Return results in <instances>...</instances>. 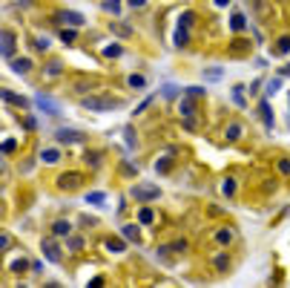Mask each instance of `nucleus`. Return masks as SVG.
I'll use <instances>...</instances> for the list:
<instances>
[{
	"label": "nucleus",
	"mask_w": 290,
	"mask_h": 288,
	"mask_svg": "<svg viewBox=\"0 0 290 288\" xmlns=\"http://www.w3.org/2000/svg\"><path fill=\"white\" fill-rule=\"evenodd\" d=\"M279 90H281V78H270V81H267V90H264V95L270 98V95H276Z\"/></svg>",
	"instance_id": "nucleus-37"
},
{
	"label": "nucleus",
	"mask_w": 290,
	"mask_h": 288,
	"mask_svg": "<svg viewBox=\"0 0 290 288\" xmlns=\"http://www.w3.org/2000/svg\"><path fill=\"white\" fill-rule=\"evenodd\" d=\"M109 32H112L115 38H121V41H132V38H135V29H132L130 23H121L118 18L109 23Z\"/></svg>",
	"instance_id": "nucleus-23"
},
{
	"label": "nucleus",
	"mask_w": 290,
	"mask_h": 288,
	"mask_svg": "<svg viewBox=\"0 0 290 288\" xmlns=\"http://www.w3.org/2000/svg\"><path fill=\"white\" fill-rule=\"evenodd\" d=\"M3 271H6V274H15V277H26L29 271H32V262H29V257L23 251H15V248H12V251L6 254V260H3Z\"/></svg>",
	"instance_id": "nucleus-6"
},
{
	"label": "nucleus",
	"mask_w": 290,
	"mask_h": 288,
	"mask_svg": "<svg viewBox=\"0 0 290 288\" xmlns=\"http://www.w3.org/2000/svg\"><path fill=\"white\" fill-rule=\"evenodd\" d=\"M84 185H87V173H84V170H75V167H72V170H61V173L52 179V188L58 190L61 196L78 193Z\"/></svg>",
	"instance_id": "nucleus-1"
},
{
	"label": "nucleus",
	"mask_w": 290,
	"mask_h": 288,
	"mask_svg": "<svg viewBox=\"0 0 290 288\" xmlns=\"http://www.w3.org/2000/svg\"><path fill=\"white\" fill-rule=\"evenodd\" d=\"M176 116H178V118H195V116H198V104L193 101V95H187V92H184V95L178 98Z\"/></svg>",
	"instance_id": "nucleus-16"
},
{
	"label": "nucleus",
	"mask_w": 290,
	"mask_h": 288,
	"mask_svg": "<svg viewBox=\"0 0 290 288\" xmlns=\"http://www.w3.org/2000/svg\"><path fill=\"white\" fill-rule=\"evenodd\" d=\"M127 3H130V9H144L150 0H127Z\"/></svg>",
	"instance_id": "nucleus-45"
},
{
	"label": "nucleus",
	"mask_w": 290,
	"mask_h": 288,
	"mask_svg": "<svg viewBox=\"0 0 290 288\" xmlns=\"http://www.w3.org/2000/svg\"><path fill=\"white\" fill-rule=\"evenodd\" d=\"M230 98H233V104H236L238 110L247 107V98H244V87L238 84V87H233V92H230Z\"/></svg>",
	"instance_id": "nucleus-33"
},
{
	"label": "nucleus",
	"mask_w": 290,
	"mask_h": 288,
	"mask_svg": "<svg viewBox=\"0 0 290 288\" xmlns=\"http://www.w3.org/2000/svg\"><path fill=\"white\" fill-rule=\"evenodd\" d=\"M161 159H155V173H161V176H164V173H170L173 170V164H176V150H173V147H170V150H164V153H158Z\"/></svg>",
	"instance_id": "nucleus-20"
},
{
	"label": "nucleus",
	"mask_w": 290,
	"mask_h": 288,
	"mask_svg": "<svg viewBox=\"0 0 290 288\" xmlns=\"http://www.w3.org/2000/svg\"><path fill=\"white\" fill-rule=\"evenodd\" d=\"M127 87H130L132 92H144V90H147V78L132 72V75H127Z\"/></svg>",
	"instance_id": "nucleus-29"
},
{
	"label": "nucleus",
	"mask_w": 290,
	"mask_h": 288,
	"mask_svg": "<svg viewBox=\"0 0 290 288\" xmlns=\"http://www.w3.org/2000/svg\"><path fill=\"white\" fill-rule=\"evenodd\" d=\"M104 55H106V58H118V55H121V46H118V44H115V46H106Z\"/></svg>",
	"instance_id": "nucleus-43"
},
{
	"label": "nucleus",
	"mask_w": 290,
	"mask_h": 288,
	"mask_svg": "<svg viewBox=\"0 0 290 288\" xmlns=\"http://www.w3.org/2000/svg\"><path fill=\"white\" fill-rule=\"evenodd\" d=\"M187 95H193V98H198V95H204V90L201 87H190V90H184Z\"/></svg>",
	"instance_id": "nucleus-46"
},
{
	"label": "nucleus",
	"mask_w": 290,
	"mask_h": 288,
	"mask_svg": "<svg viewBox=\"0 0 290 288\" xmlns=\"http://www.w3.org/2000/svg\"><path fill=\"white\" fill-rule=\"evenodd\" d=\"M63 72H66V63H63L61 58H52L49 63L40 66V78H44V81H55V78H61Z\"/></svg>",
	"instance_id": "nucleus-17"
},
{
	"label": "nucleus",
	"mask_w": 290,
	"mask_h": 288,
	"mask_svg": "<svg viewBox=\"0 0 290 288\" xmlns=\"http://www.w3.org/2000/svg\"><path fill=\"white\" fill-rule=\"evenodd\" d=\"M37 107L44 110V113H49V116H55V113H58V107H55V101H49V98H44V95H37Z\"/></svg>",
	"instance_id": "nucleus-35"
},
{
	"label": "nucleus",
	"mask_w": 290,
	"mask_h": 288,
	"mask_svg": "<svg viewBox=\"0 0 290 288\" xmlns=\"http://www.w3.org/2000/svg\"><path fill=\"white\" fill-rule=\"evenodd\" d=\"M80 107L89 110V113H109V110H118L123 107L121 98H115V95H87V98H80Z\"/></svg>",
	"instance_id": "nucleus-5"
},
{
	"label": "nucleus",
	"mask_w": 290,
	"mask_h": 288,
	"mask_svg": "<svg viewBox=\"0 0 290 288\" xmlns=\"http://www.w3.org/2000/svg\"><path fill=\"white\" fill-rule=\"evenodd\" d=\"M0 52H3V58H6V61H12V58H15V32H12L9 26L3 29V49H0Z\"/></svg>",
	"instance_id": "nucleus-26"
},
{
	"label": "nucleus",
	"mask_w": 290,
	"mask_h": 288,
	"mask_svg": "<svg viewBox=\"0 0 290 288\" xmlns=\"http://www.w3.org/2000/svg\"><path fill=\"white\" fill-rule=\"evenodd\" d=\"M63 159H66V150H63L61 141L44 144V147L37 150V162L44 164V167H58V164H63Z\"/></svg>",
	"instance_id": "nucleus-8"
},
{
	"label": "nucleus",
	"mask_w": 290,
	"mask_h": 288,
	"mask_svg": "<svg viewBox=\"0 0 290 288\" xmlns=\"http://www.w3.org/2000/svg\"><path fill=\"white\" fill-rule=\"evenodd\" d=\"M118 173H121V179H138V164L130 162V159H121V167H118Z\"/></svg>",
	"instance_id": "nucleus-28"
},
{
	"label": "nucleus",
	"mask_w": 290,
	"mask_h": 288,
	"mask_svg": "<svg viewBox=\"0 0 290 288\" xmlns=\"http://www.w3.org/2000/svg\"><path fill=\"white\" fill-rule=\"evenodd\" d=\"M80 162H84V167H87V170L98 173L106 164V150H101V147H87V150H84V156H80Z\"/></svg>",
	"instance_id": "nucleus-12"
},
{
	"label": "nucleus",
	"mask_w": 290,
	"mask_h": 288,
	"mask_svg": "<svg viewBox=\"0 0 290 288\" xmlns=\"http://www.w3.org/2000/svg\"><path fill=\"white\" fill-rule=\"evenodd\" d=\"M135 219H138L144 228H158L164 216H161L158 207H152V205H135Z\"/></svg>",
	"instance_id": "nucleus-11"
},
{
	"label": "nucleus",
	"mask_w": 290,
	"mask_h": 288,
	"mask_svg": "<svg viewBox=\"0 0 290 288\" xmlns=\"http://www.w3.org/2000/svg\"><path fill=\"white\" fill-rule=\"evenodd\" d=\"M207 242H210L213 248H236V245L241 242V234H238L236 225L221 222V225H216L210 234H207Z\"/></svg>",
	"instance_id": "nucleus-2"
},
{
	"label": "nucleus",
	"mask_w": 290,
	"mask_h": 288,
	"mask_svg": "<svg viewBox=\"0 0 290 288\" xmlns=\"http://www.w3.org/2000/svg\"><path fill=\"white\" fill-rule=\"evenodd\" d=\"M58 20H63V23H72V26H84V23H87V20H84V15H78V12H61V15H58Z\"/></svg>",
	"instance_id": "nucleus-30"
},
{
	"label": "nucleus",
	"mask_w": 290,
	"mask_h": 288,
	"mask_svg": "<svg viewBox=\"0 0 290 288\" xmlns=\"http://www.w3.org/2000/svg\"><path fill=\"white\" fill-rule=\"evenodd\" d=\"M35 46L40 49V52H46V49H49V38H44V35H40V38H35Z\"/></svg>",
	"instance_id": "nucleus-44"
},
{
	"label": "nucleus",
	"mask_w": 290,
	"mask_h": 288,
	"mask_svg": "<svg viewBox=\"0 0 290 288\" xmlns=\"http://www.w3.org/2000/svg\"><path fill=\"white\" fill-rule=\"evenodd\" d=\"M273 52L276 55H290V32L276 38V46H273Z\"/></svg>",
	"instance_id": "nucleus-31"
},
{
	"label": "nucleus",
	"mask_w": 290,
	"mask_h": 288,
	"mask_svg": "<svg viewBox=\"0 0 290 288\" xmlns=\"http://www.w3.org/2000/svg\"><path fill=\"white\" fill-rule=\"evenodd\" d=\"M40 254H44L46 262H52V265H63V260H66V248H61L58 245V236H44L40 239Z\"/></svg>",
	"instance_id": "nucleus-9"
},
{
	"label": "nucleus",
	"mask_w": 290,
	"mask_h": 288,
	"mask_svg": "<svg viewBox=\"0 0 290 288\" xmlns=\"http://www.w3.org/2000/svg\"><path fill=\"white\" fill-rule=\"evenodd\" d=\"M55 141H61L63 147H66V144H84L87 141V133H80V130H58V133H55Z\"/></svg>",
	"instance_id": "nucleus-18"
},
{
	"label": "nucleus",
	"mask_w": 290,
	"mask_h": 288,
	"mask_svg": "<svg viewBox=\"0 0 290 288\" xmlns=\"http://www.w3.org/2000/svg\"><path fill=\"white\" fill-rule=\"evenodd\" d=\"M49 234L58 236V239H66V236L75 234V222H72V219H66V216L52 219V222H49Z\"/></svg>",
	"instance_id": "nucleus-14"
},
{
	"label": "nucleus",
	"mask_w": 290,
	"mask_h": 288,
	"mask_svg": "<svg viewBox=\"0 0 290 288\" xmlns=\"http://www.w3.org/2000/svg\"><path fill=\"white\" fill-rule=\"evenodd\" d=\"M32 274H44V265H40V262H32Z\"/></svg>",
	"instance_id": "nucleus-47"
},
{
	"label": "nucleus",
	"mask_w": 290,
	"mask_h": 288,
	"mask_svg": "<svg viewBox=\"0 0 290 288\" xmlns=\"http://www.w3.org/2000/svg\"><path fill=\"white\" fill-rule=\"evenodd\" d=\"M98 245L104 248V254H106V257H123V254L130 251V242L123 239V234H121V236H115V234H104Z\"/></svg>",
	"instance_id": "nucleus-10"
},
{
	"label": "nucleus",
	"mask_w": 290,
	"mask_h": 288,
	"mask_svg": "<svg viewBox=\"0 0 290 288\" xmlns=\"http://www.w3.org/2000/svg\"><path fill=\"white\" fill-rule=\"evenodd\" d=\"M95 90H98V81H92V78H84V81L72 84V95H75V98H87V95H92Z\"/></svg>",
	"instance_id": "nucleus-22"
},
{
	"label": "nucleus",
	"mask_w": 290,
	"mask_h": 288,
	"mask_svg": "<svg viewBox=\"0 0 290 288\" xmlns=\"http://www.w3.org/2000/svg\"><path fill=\"white\" fill-rule=\"evenodd\" d=\"M259 116H262V121H264V127H267V130H273V127H276V118H273L270 98H267V95H264V98L259 101Z\"/></svg>",
	"instance_id": "nucleus-25"
},
{
	"label": "nucleus",
	"mask_w": 290,
	"mask_h": 288,
	"mask_svg": "<svg viewBox=\"0 0 290 288\" xmlns=\"http://www.w3.org/2000/svg\"><path fill=\"white\" fill-rule=\"evenodd\" d=\"M141 222L135 219V222H121V234H123V239L130 245H144V234H141Z\"/></svg>",
	"instance_id": "nucleus-15"
},
{
	"label": "nucleus",
	"mask_w": 290,
	"mask_h": 288,
	"mask_svg": "<svg viewBox=\"0 0 290 288\" xmlns=\"http://www.w3.org/2000/svg\"><path fill=\"white\" fill-rule=\"evenodd\" d=\"M219 193L224 199H230V202H233V199H236V193H238V179L236 176H221V182H219Z\"/></svg>",
	"instance_id": "nucleus-19"
},
{
	"label": "nucleus",
	"mask_w": 290,
	"mask_h": 288,
	"mask_svg": "<svg viewBox=\"0 0 290 288\" xmlns=\"http://www.w3.org/2000/svg\"><path fill=\"white\" fill-rule=\"evenodd\" d=\"M204 78H207V81H219V78H221V69H219V66H213V69H204Z\"/></svg>",
	"instance_id": "nucleus-42"
},
{
	"label": "nucleus",
	"mask_w": 290,
	"mask_h": 288,
	"mask_svg": "<svg viewBox=\"0 0 290 288\" xmlns=\"http://www.w3.org/2000/svg\"><path fill=\"white\" fill-rule=\"evenodd\" d=\"M104 9L115 18H121V0H104Z\"/></svg>",
	"instance_id": "nucleus-36"
},
{
	"label": "nucleus",
	"mask_w": 290,
	"mask_h": 288,
	"mask_svg": "<svg viewBox=\"0 0 290 288\" xmlns=\"http://www.w3.org/2000/svg\"><path fill=\"white\" fill-rule=\"evenodd\" d=\"M170 251L176 254V257H187V254H190V239H184V236L176 239V242L170 245Z\"/></svg>",
	"instance_id": "nucleus-32"
},
{
	"label": "nucleus",
	"mask_w": 290,
	"mask_h": 288,
	"mask_svg": "<svg viewBox=\"0 0 290 288\" xmlns=\"http://www.w3.org/2000/svg\"><path fill=\"white\" fill-rule=\"evenodd\" d=\"M130 199L135 205H155L161 199V188L152 185V182H135L130 188Z\"/></svg>",
	"instance_id": "nucleus-4"
},
{
	"label": "nucleus",
	"mask_w": 290,
	"mask_h": 288,
	"mask_svg": "<svg viewBox=\"0 0 290 288\" xmlns=\"http://www.w3.org/2000/svg\"><path fill=\"white\" fill-rule=\"evenodd\" d=\"M104 199H106L104 190H95V193H89L87 196V202H92V205H104Z\"/></svg>",
	"instance_id": "nucleus-40"
},
{
	"label": "nucleus",
	"mask_w": 290,
	"mask_h": 288,
	"mask_svg": "<svg viewBox=\"0 0 290 288\" xmlns=\"http://www.w3.org/2000/svg\"><path fill=\"white\" fill-rule=\"evenodd\" d=\"M12 72H18V75H32L35 72V61L32 58H12Z\"/></svg>",
	"instance_id": "nucleus-24"
},
{
	"label": "nucleus",
	"mask_w": 290,
	"mask_h": 288,
	"mask_svg": "<svg viewBox=\"0 0 290 288\" xmlns=\"http://www.w3.org/2000/svg\"><path fill=\"white\" fill-rule=\"evenodd\" d=\"M247 38H236V44H233V52L236 55H241V52H247V49H250V44H244Z\"/></svg>",
	"instance_id": "nucleus-41"
},
{
	"label": "nucleus",
	"mask_w": 290,
	"mask_h": 288,
	"mask_svg": "<svg viewBox=\"0 0 290 288\" xmlns=\"http://www.w3.org/2000/svg\"><path fill=\"white\" fill-rule=\"evenodd\" d=\"M63 248H66V254H75V257H78V254H87L89 251L87 234H78V231H75L72 236H66V239H63Z\"/></svg>",
	"instance_id": "nucleus-13"
},
{
	"label": "nucleus",
	"mask_w": 290,
	"mask_h": 288,
	"mask_svg": "<svg viewBox=\"0 0 290 288\" xmlns=\"http://www.w3.org/2000/svg\"><path fill=\"white\" fill-rule=\"evenodd\" d=\"M0 95H3V101H6V104H12V107H20L23 113L29 110V98H23V95H15L12 90H3Z\"/></svg>",
	"instance_id": "nucleus-27"
},
{
	"label": "nucleus",
	"mask_w": 290,
	"mask_h": 288,
	"mask_svg": "<svg viewBox=\"0 0 290 288\" xmlns=\"http://www.w3.org/2000/svg\"><path fill=\"white\" fill-rule=\"evenodd\" d=\"M0 251H3V254L12 251V234H9V231H3V234H0Z\"/></svg>",
	"instance_id": "nucleus-38"
},
{
	"label": "nucleus",
	"mask_w": 290,
	"mask_h": 288,
	"mask_svg": "<svg viewBox=\"0 0 290 288\" xmlns=\"http://www.w3.org/2000/svg\"><path fill=\"white\" fill-rule=\"evenodd\" d=\"M61 41H63L66 46L75 44V41H78V32H72V29H61Z\"/></svg>",
	"instance_id": "nucleus-39"
},
{
	"label": "nucleus",
	"mask_w": 290,
	"mask_h": 288,
	"mask_svg": "<svg viewBox=\"0 0 290 288\" xmlns=\"http://www.w3.org/2000/svg\"><path fill=\"white\" fill-rule=\"evenodd\" d=\"M207 265H210L219 277L233 274V271H236V257H233V248H213V254L207 257Z\"/></svg>",
	"instance_id": "nucleus-3"
},
{
	"label": "nucleus",
	"mask_w": 290,
	"mask_h": 288,
	"mask_svg": "<svg viewBox=\"0 0 290 288\" xmlns=\"http://www.w3.org/2000/svg\"><path fill=\"white\" fill-rule=\"evenodd\" d=\"M181 130H184V133L198 135V130H201V121H198V116H195V118H181Z\"/></svg>",
	"instance_id": "nucleus-34"
},
{
	"label": "nucleus",
	"mask_w": 290,
	"mask_h": 288,
	"mask_svg": "<svg viewBox=\"0 0 290 288\" xmlns=\"http://www.w3.org/2000/svg\"><path fill=\"white\" fill-rule=\"evenodd\" d=\"M273 173L279 176V179L290 182V153H281L273 159Z\"/></svg>",
	"instance_id": "nucleus-21"
},
{
	"label": "nucleus",
	"mask_w": 290,
	"mask_h": 288,
	"mask_svg": "<svg viewBox=\"0 0 290 288\" xmlns=\"http://www.w3.org/2000/svg\"><path fill=\"white\" fill-rule=\"evenodd\" d=\"M247 124L241 121L238 116H233V118H227L224 121V127H221V141H227V144H241L247 138Z\"/></svg>",
	"instance_id": "nucleus-7"
}]
</instances>
